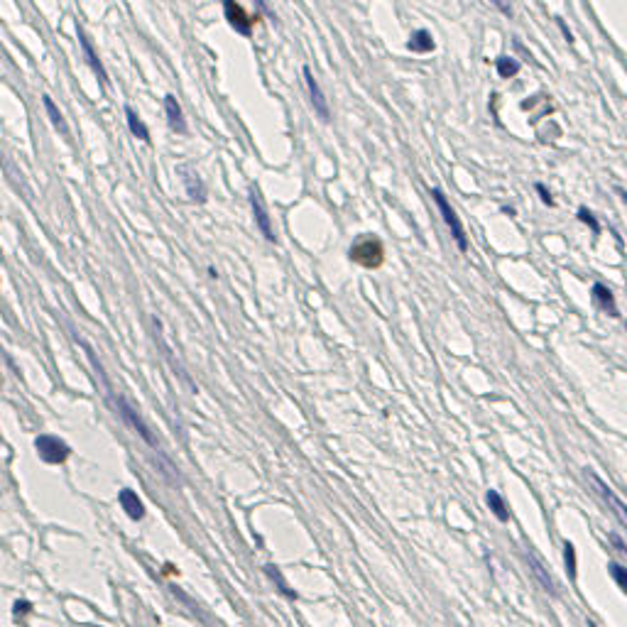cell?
<instances>
[{"label":"cell","instance_id":"6da1fadb","mask_svg":"<svg viewBox=\"0 0 627 627\" xmlns=\"http://www.w3.org/2000/svg\"><path fill=\"white\" fill-rule=\"evenodd\" d=\"M34 451H37L39 459L50 465L67 463V459L72 456V448L67 446V441L59 437H52V434H39L34 439Z\"/></svg>","mask_w":627,"mask_h":627},{"label":"cell","instance_id":"7a4b0ae2","mask_svg":"<svg viewBox=\"0 0 627 627\" xmlns=\"http://www.w3.org/2000/svg\"><path fill=\"white\" fill-rule=\"evenodd\" d=\"M431 196H434V204H437L439 211H441L443 223H446L448 230H451V238H454L456 245L461 248V252H465V250H468V238H465V230H463V226H461L459 213H456L454 206L448 204L446 194H443L441 189H431Z\"/></svg>","mask_w":627,"mask_h":627},{"label":"cell","instance_id":"3957f363","mask_svg":"<svg viewBox=\"0 0 627 627\" xmlns=\"http://www.w3.org/2000/svg\"><path fill=\"white\" fill-rule=\"evenodd\" d=\"M116 407H118V412H120V417H123L125 424H128L130 429H133L135 434H138V437L147 443V446L155 448V451H160V439H157V434L145 424V419H142V417L138 415L133 407H130V402H125L123 397H116Z\"/></svg>","mask_w":627,"mask_h":627},{"label":"cell","instance_id":"277c9868","mask_svg":"<svg viewBox=\"0 0 627 627\" xmlns=\"http://www.w3.org/2000/svg\"><path fill=\"white\" fill-rule=\"evenodd\" d=\"M586 478H588V481H591V485H593V490H595V493H598V498L603 500V503L608 505V507H610V512H613V515H615L617 520H620L622 525L627 527V505L622 503V500L617 498L615 493H613V490H610V485H608V483H605L603 478L598 476V473H593V470H591V468H586Z\"/></svg>","mask_w":627,"mask_h":627},{"label":"cell","instance_id":"5b68a950","mask_svg":"<svg viewBox=\"0 0 627 627\" xmlns=\"http://www.w3.org/2000/svg\"><path fill=\"white\" fill-rule=\"evenodd\" d=\"M223 15H226V20H228V25L238 34H243V37H250L252 34V23H255V20L248 15L245 8H243L241 3H235V0H223Z\"/></svg>","mask_w":627,"mask_h":627},{"label":"cell","instance_id":"8992f818","mask_svg":"<svg viewBox=\"0 0 627 627\" xmlns=\"http://www.w3.org/2000/svg\"><path fill=\"white\" fill-rule=\"evenodd\" d=\"M302 76H304V84H307V91H309V101H311L316 116H319L324 123H329V120H331V111H329V103H326V96H324V91H321L319 81L314 78V74H311V69H309V67L302 69Z\"/></svg>","mask_w":627,"mask_h":627},{"label":"cell","instance_id":"52a82bcc","mask_svg":"<svg viewBox=\"0 0 627 627\" xmlns=\"http://www.w3.org/2000/svg\"><path fill=\"white\" fill-rule=\"evenodd\" d=\"M351 258L355 260V263L365 265V267H377V265L382 263V248L377 241H358L355 245H353L351 250Z\"/></svg>","mask_w":627,"mask_h":627},{"label":"cell","instance_id":"ba28073f","mask_svg":"<svg viewBox=\"0 0 627 627\" xmlns=\"http://www.w3.org/2000/svg\"><path fill=\"white\" fill-rule=\"evenodd\" d=\"M250 206H252V216H255V223H258L260 233H263L270 243H274V241H277V238H274L272 223H270L267 208H265L263 199H260V191L255 189V186H252V189H250Z\"/></svg>","mask_w":627,"mask_h":627},{"label":"cell","instance_id":"9c48e42d","mask_svg":"<svg viewBox=\"0 0 627 627\" xmlns=\"http://www.w3.org/2000/svg\"><path fill=\"white\" fill-rule=\"evenodd\" d=\"M118 503H120L123 512H125V515H128L133 522L145 520V505H142L140 495L135 493L133 487H123V490L118 493Z\"/></svg>","mask_w":627,"mask_h":627},{"label":"cell","instance_id":"30bf717a","mask_svg":"<svg viewBox=\"0 0 627 627\" xmlns=\"http://www.w3.org/2000/svg\"><path fill=\"white\" fill-rule=\"evenodd\" d=\"M76 37H78V45H81V52H84V56H86V64H89V67L94 69V74L98 76V81H101V84H106V81H108V74H106V69H103V64H101V59H98V54H96L94 45H91V39L86 37V32H84L81 28H76Z\"/></svg>","mask_w":627,"mask_h":627},{"label":"cell","instance_id":"8fae6325","mask_svg":"<svg viewBox=\"0 0 627 627\" xmlns=\"http://www.w3.org/2000/svg\"><path fill=\"white\" fill-rule=\"evenodd\" d=\"M182 172V182H184V189H186V196H189L191 201L196 204H204L206 201V186H204L201 177L196 172H191V169H179Z\"/></svg>","mask_w":627,"mask_h":627},{"label":"cell","instance_id":"7c38bea8","mask_svg":"<svg viewBox=\"0 0 627 627\" xmlns=\"http://www.w3.org/2000/svg\"><path fill=\"white\" fill-rule=\"evenodd\" d=\"M164 113H167V123L174 133H186V120L184 113H182L179 101L174 96H164Z\"/></svg>","mask_w":627,"mask_h":627},{"label":"cell","instance_id":"4fadbf2b","mask_svg":"<svg viewBox=\"0 0 627 627\" xmlns=\"http://www.w3.org/2000/svg\"><path fill=\"white\" fill-rule=\"evenodd\" d=\"M593 297H595L598 307L603 309L605 314H610V316H617V307H615V299H613V292L608 289V287H605L603 282H595V285H593Z\"/></svg>","mask_w":627,"mask_h":627},{"label":"cell","instance_id":"5bb4252c","mask_svg":"<svg viewBox=\"0 0 627 627\" xmlns=\"http://www.w3.org/2000/svg\"><path fill=\"white\" fill-rule=\"evenodd\" d=\"M409 50L417 52V54H426V52H434V37H431L429 30H417V32H412V37H409Z\"/></svg>","mask_w":627,"mask_h":627},{"label":"cell","instance_id":"9a60e30c","mask_svg":"<svg viewBox=\"0 0 627 627\" xmlns=\"http://www.w3.org/2000/svg\"><path fill=\"white\" fill-rule=\"evenodd\" d=\"M125 120H128V128H130V133L138 138V140H142V142H150V130H147V125L142 123L140 120V116L133 111L130 106H125Z\"/></svg>","mask_w":627,"mask_h":627},{"label":"cell","instance_id":"2e32d148","mask_svg":"<svg viewBox=\"0 0 627 627\" xmlns=\"http://www.w3.org/2000/svg\"><path fill=\"white\" fill-rule=\"evenodd\" d=\"M527 564H529V569H532V573H534V578L539 581V586H542L549 595H556L554 581H551V576L547 573V569H544V566L539 564V561L534 559V556H527Z\"/></svg>","mask_w":627,"mask_h":627},{"label":"cell","instance_id":"e0dca14e","mask_svg":"<svg viewBox=\"0 0 627 627\" xmlns=\"http://www.w3.org/2000/svg\"><path fill=\"white\" fill-rule=\"evenodd\" d=\"M45 111H47V116H50V120H52V125H54L59 133L64 135V138H69V125H67V120H64V116H62V111L54 106V101H52L50 96H45Z\"/></svg>","mask_w":627,"mask_h":627},{"label":"cell","instance_id":"ac0fdd59","mask_svg":"<svg viewBox=\"0 0 627 627\" xmlns=\"http://www.w3.org/2000/svg\"><path fill=\"white\" fill-rule=\"evenodd\" d=\"M487 507L493 509V515L498 517L500 522H507L509 520V512H507V507H505V500H503V495L498 493V490H487Z\"/></svg>","mask_w":627,"mask_h":627},{"label":"cell","instance_id":"d6986e66","mask_svg":"<svg viewBox=\"0 0 627 627\" xmlns=\"http://www.w3.org/2000/svg\"><path fill=\"white\" fill-rule=\"evenodd\" d=\"M495 67H498L500 78H512L515 74H520V62L512 59V56H500L498 62H495Z\"/></svg>","mask_w":627,"mask_h":627},{"label":"cell","instance_id":"ffe728a7","mask_svg":"<svg viewBox=\"0 0 627 627\" xmlns=\"http://www.w3.org/2000/svg\"><path fill=\"white\" fill-rule=\"evenodd\" d=\"M265 573H267V576H272V581L277 583V588H280L282 593H287V595H289V598H297V593H294V591H292V588L285 583V578L280 576V571H277V566L267 564V566H265Z\"/></svg>","mask_w":627,"mask_h":627},{"label":"cell","instance_id":"44dd1931","mask_svg":"<svg viewBox=\"0 0 627 627\" xmlns=\"http://www.w3.org/2000/svg\"><path fill=\"white\" fill-rule=\"evenodd\" d=\"M564 554H566V573L569 578H576V549L571 542L564 544Z\"/></svg>","mask_w":627,"mask_h":627},{"label":"cell","instance_id":"7402d4cb","mask_svg":"<svg viewBox=\"0 0 627 627\" xmlns=\"http://www.w3.org/2000/svg\"><path fill=\"white\" fill-rule=\"evenodd\" d=\"M30 613H32V603H30V600H17V603L12 605V617H15L17 625L28 620Z\"/></svg>","mask_w":627,"mask_h":627},{"label":"cell","instance_id":"603a6c76","mask_svg":"<svg viewBox=\"0 0 627 627\" xmlns=\"http://www.w3.org/2000/svg\"><path fill=\"white\" fill-rule=\"evenodd\" d=\"M576 216H578V221H583V223H586L588 228L593 230L595 235L600 233V223H598V219H593V213L588 211L586 206H581V208H578V213H576Z\"/></svg>","mask_w":627,"mask_h":627},{"label":"cell","instance_id":"cb8c5ba5","mask_svg":"<svg viewBox=\"0 0 627 627\" xmlns=\"http://www.w3.org/2000/svg\"><path fill=\"white\" fill-rule=\"evenodd\" d=\"M610 573H613V578H615L617 588L627 593V569H625V566H622V564H610Z\"/></svg>","mask_w":627,"mask_h":627},{"label":"cell","instance_id":"d4e9b609","mask_svg":"<svg viewBox=\"0 0 627 627\" xmlns=\"http://www.w3.org/2000/svg\"><path fill=\"white\" fill-rule=\"evenodd\" d=\"M495 8H498L503 15H507V17H512V12H515V8H512V0H490Z\"/></svg>","mask_w":627,"mask_h":627},{"label":"cell","instance_id":"484cf974","mask_svg":"<svg viewBox=\"0 0 627 627\" xmlns=\"http://www.w3.org/2000/svg\"><path fill=\"white\" fill-rule=\"evenodd\" d=\"M537 194L542 196V201L547 204V206H554V201H551V194H549V189L544 184H537Z\"/></svg>","mask_w":627,"mask_h":627},{"label":"cell","instance_id":"4316f807","mask_svg":"<svg viewBox=\"0 0 627 627\" xmlns=\"http://www.w3.org/2000/svg\"><path fill=\"white\" fill-rule=\"evenodd\" d=\"M556 25H559V28H561V32H564L566 42H573V34H571V30L566 28V23H564V17H556Z\"/></svg>","mask_w":627,"mask_h":627},{"label":"cell","instance_id":"83f0119b","mask_svg":"<svg viewBox=\"0 0 627 627\" xmlns=\"http://www.w3.org/2000/svg\"><path fill=\"white\" fill-rule=\"evenodd\" d=\"M0 441H3V437H0Z\"/></svg>","mask_w":627,"mask_h":627}]
</instances>
